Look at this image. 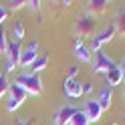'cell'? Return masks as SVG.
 Returning a JSON list of instances; mask_svg holds the SVG:
<instances>
[{"label":"cell","instance_id":"8992f818","mask_svg":"<svg viewBox=\"0 0 125 125\" xmlns=\"http://www.w3.org/2000/svg\"><path fill=\"white\" fill-rule=\"evenodd\" d=\"M83 113L87 115L89 123H97V121L101 119V115H103V109H101V105L97 103V99L89 97L87 101H85V109H83Z\"/></svg>","mask_w":125,"mask_h":125},{"label":"cell","instance_id":"f1b7e54d","mask_svg":"<svg viewBox=\"0 0 125 125\" xmlns=\"http://www.w3.org/2000/svg\"><path fill=\"white\" fill-rule=\"evenodd\" d=\"M16 125H30V123H28L26 119H18V121H16Z\"/></svg>","mask_w":125,"mask_h":125},{"label":"cell","instance_id":"7a4b0ae2","mask_svg":"<svg viewBox=\"0 0 125 125\" xmlns=\"http://www.w3.org/2000/svg\"><path fill=\"white\" fill-rule=\"evenodd\" d=\"M14 81L32 97H38L42 93V81H41V77L34 75V73H20V75H16Z\"/></svg>","mask_w":125,"mask_h":125},{"label":"cell","instance_id":"5bb4252c","mask_svg":"<svg viewBox=\"0 0 125 125\" xmlns=\"http://www.w3.org/2000/svg\"><path fill=\"white\" fill-rule=\"evenodd\" d=\"M107 6H109L107 0H89L87 2V12L95 16V14H101L103 10H107Z\"/></svg>","mask_w":125,"mask_h":125},{"label":"cell","instance_id":"30bf717a","mask_svg":"<svg viewBox=\"0 0 125 125\" xmlns=\"http://www.w3.org/2000/svg\"><path fill=\"white\" fill-rule=\"evenodd\" d=\"M73 49H75V57L79 59L81 62H91L93 61V52L89 51V46H85L81 38H77L75 44H73Z\"/></svg>","mask_w":125,"mask_h":125},{"label":"cell","instance_id":"5b68a950","mask_svg":"<svg viewBox=\"0 0 125 125\" xmlns=\"http://www.w3.org/2000/svg\"><path fill=\"white\" fill-rule=\"evenodd\" d=\"M123 81H125V77H123V73H121L119 65L113 62V65L105 71V87H109V89L119 87V85H123Z\"/></svg>","mask_w":125,"mask_h":125},{"label":"cell","instance_id":"f546056e","mask_svg":"<svg viewBox=\"0 0 125 125\" xmlns=\"http://www.w3.org/2000/svg\"><path fill=\"white\" fill-rule=\"evenodd\" d=\"M73 2H71V0H65V2H61V6H65V8H69V6H71Z\"/></svg>","mask_w":125,"mask_h":125},{"label":"cell","instance_id":"e0dca14e","mask_svg":"<svg viewBox=\"0 0 125 125\" xmlns=\"http://www.w3.org/2000/svg\"><path fill=\"white\" fill-rule=\"evenodd\" d=\"M115 30H117V34L125 36V10L117 14V20H115Z\"/></svg>","mask_w":125,"mask_h":125},{"label":"cell","instance_id":"2e32d148","mask_svg":"<svg viewBox=\"0 0 125 125\" xmlns=\"http://www.w3.org/2000/svg\"><path fill=\"white\" fill-rule=\"evenodd\" d=\"M12 34H14V41H18V42L24 38V24H22L20 20L12 22Z\"/></svg>","mask_w":125,"mask_h":125},{"label":"cell","instance_id":"ba28073f","mask_svg":"<svg viewBox=\"0 0 125 125\" xmlns=\"http://www.w3.org/2000/svg\"><path fill=\"white\" fill-rule=\"evenodd\" d=\"M91 62H93V73H95V75H97V73H103V75H105V71L113 65V61L109 59L103 51H99V52L93 54V61H91Z\"/></svg>","mask_w":125,"mask_h":125},{"label":"cell","instance_id":"ffe728a7","mask_svg":"<svg viewBox=\"0 0 125 125\" xmlns=\"http://www.w3.org/2000/svg\"><path fill=\"white\" fill-rule=\"evenodd\" d=\"M6 4H8V6H6V10H12V12H16V10H20L22 8V6H26V2H24V0H10V2H6Z\"/></svg>","mask_w":125,"mask_h":125},{"label":"cell","instance_id":"8fae6325","mask_svg":"<svg viewBox=\"0 0 125 125\" xmlns=\"http://www.w3.org/2000/svg\"><path fill=\"white\" fill-rule=\"evenodd\" d=\"M97 103L101 105V109L103 111H107V109H111V103H113V93H111V89L109 87H101L99 91H97Z\"/></svg>","mask_w":125,"mask_h":125},{"label":"cell","instance_id":"277c9868","mask_svg":"<svg viewBox=\"0 0 125 125\" xmlns=\"http://www.w3.org/2000/svg\"><path fill=\"white\" fill-rule=\"evenodd\" d=\"M38 42L36 41H30L24 49H22V52H20V61H18V67H22V69H28L30 65H32V61L38 57Z\"/></svg>","mask_w":125,"mask_h":125},{"label":"cell","instance_id":"7c38bea8","mask_svg":"<svg viewBox=\"0 0 125 125\" xmlns=\"http://www.w3.org/2000/svg\"><path fill=\"white\" fill-rule=\"evenodd\" d=\"M115 34H117V30H115V24H107L103 30H101V32H97V34H95V38H97V41L101 42V46H103V44H107V42H111Z\"/></svg>","mask_w":125,"mask_h":125},{"label":"cell","instance_id":"6da1fadb","mask_svg":"<svg viewBox=\"0 0 125 125\" xmlns=\"http://www.w3.org/2000/svg\"><path fill=\"white\" fill-rule=\"evenodd\" d=\"M26 97H28V93L22 89L16 81H12L10 87H8V93H6V111L14 113L16 109H20L22 105H24Z\"/></svg>","mask_w":125,"mask_h":125},{"label":"cell","instance_id":"4316f807","mask_svg":"<svg viewBox=\"0 0 125 125\" xmlns=\"http://www.w3.org/2000/svg\"><path fill=\"white\" fill-rule=\"evenodd\" d=\"M91 91H93V83L91 81L83 83V95H87V93H91Z\"/></svg>","mask_w":125,"mask_h":125},{"label":"cell","instance_id":"d6986e66","mask_svg":"<svg viewBox=\"0 0 125 125\" xmlns=\"http://www.w3.org/2000/svg\"><path fill=\"white\" fill-rule=\"evenodd\" d=\"M8 87H10V81L4 73H0V99H2L6 93H8Z\"/></svg>","mask_w":125,"mask_h":125},{"label":"cell","instance_id":"52a82bcc","mask_svg":"<svg viewBox=\"0 0 125 125\" xmlns=\"http://www.w3.org/2000/svg\"><path fill=\"white\" fill-rule=\"evenodd\" d=\"M79 111L75 105H62L57 113L52 115V123L54 125H69V121L73 119V115Z\"/></svg>","mask_w":125,"mask_h":125},{"label":"cell","instance_id":"9c48e42d","mask_svg":"<svg viewBox=\"0 0 125 125\" xmlns=\"http://www.w3.org/2000/svg\"><path fill=\"white\" fill-rule=\"evenodd\" d=\"M65 95L69 99H81L83 85L77 81V79H65Z\"/></svg>","mask_w":125,"mask_h":125},{"label":"cell","instance_id":"9a60e30c","mask_svg":"<svg viewBox=\"0 0 125 125\" xmlns=\"http://www.w3.org/2000/svg\"><path fill=\"white\" fill-rule=\"evenodd\" d=\"M46 65H49V57H46V54H38V57L32 61V65H30L28 69H30V73L38 75V73H42L44 69H46Z\"/></svg>","mask_w":125,"mask_h":125},{"label":"cell","instance_id":"3957f363","mask_svg":"<svg viewBox=\"0 0 125 125\" xmlns=\"http://www.w3.org/2000/svg\"><path fill=\"white\" fill-rule=\"evenodd\" d=\"M75 30H77V34H79L81 38L93 34V30H95V16L89 14V12L83 14V16H79L77 18V24H75Z\"/></svg>","mask_w":125,"mask_h":125},{"label":"cell","instance_id":"83f0119b","mask_svg":"<svg viewBox=\"0 0 125 125\" xmlns=\"http://www.w3.org/2000/svg\"><path fill=\"white\" fill-rule=\"evenodd\" d=\"M119 69H121V73H123V77H125V54H123V59H121V62H119Z\"/></svg>","mask_w":125,"mask_h":125},{"label":"cell","instance_id":"d4e9b609","mask_svg":"<svg viewBox=\"0 0 125 125\" xmlns=\"http://www.w3.org/2000/svg\"><path fill=\"white\" fill-rule=\"evenodd\" d=\"M6 18H8V10H6L4 4H0V26L6 22Z\"/></svg>","mask_w":125,"mask_h":125},{"label":"cell","instance_id":"7402d4cb","mask_svg":"<svg viewBox=\"0 0 125 125\" xmlns=\"http://www.w3.org/2000/svg\"><path fill=\"white\" fill-rule=\"evenodd\" d=\"M41 6H42L41 0H28V2H26V8L30 12H38V10H41Z\"/></svg>","mask_w":125,"mask_h":125},{"label":"cell","instance_id":"484cf974","mask_svg":"<svg viewBox=\"0 0 125 125\" xmlns=\"http://www.w3.org/2000/svg\"><path fill=\"white\" fill-rule=\"evenodd\" d=\"M77 73H79V67H77V65H71V67H69L67 79H77Z\"/></svg>","mask_w":125,"mask_h":125},{"label":"cell","instance_id":"603a6c76","mask_svg":"<svg viewBox=\"0 0 125 125\" xmlns=\"http://www.w3.org/2000/svg\"><path fill=\"white\" fill-rule=\"evenodd\" d=\"M16 62H14V61H10V59H6V62H4V75L6 73H12V71H16Z\"/></svg>","mask_w":125,"mask_h":125},{"label":"cell","instance_id":"4dcf8cb0","mask_svg":"<svg viewBox=\"0 0 125 125\" xmlns=\"http://www.w3.org/2000/svg\"><path fill=\"white\" fill-rule=\"evenodd\" d=\"M121 87H123V101H125V81H123V85H121Z\"/></svg>","mask_w":125,"mask_h":125},{"label":"cell","instance_id":"cb8c5ba5","mask_svg":"<svg viewBox=\"0 0 125 125\" xmlns=\"http://www.w3.org/2000/svg\"><path fill=\"white\" fill-rule=\"evenodd\" d=\"M89 51H91L93 54H95V52H99V51H101V42L97 41V38H95V36H93V38H91V46H89Z\"/></svg>","mask_w":125,"mask_h":125},{"label":"cell","instance_id":"ac0fdd59","mask_svg":"<svg viewBox=\"0 0 125 125\" xmlns=\"http://www.w3.org/2000/svg\"><path fill=\"white\" fill-rule=\"evenodd\" d=\"M69 125H89V119H87V115H85L83 111H77L73 115V119L69 121Z\"/></svg>","mask_w":125,"mask_h":125},{"label":"cell","instance_id":"44dd1931","mask_svg":"<svg viewBox=\"0 0 125 125\" xmlns=\"http://www.w3.org/2000/svg\"><path fill=\"white\" fill-rule=\"evenodd\" d=\"M6 49H8V38H6V32L0 28V54H6Z\"/></svg>","mask_w":125,"mask_h":125},{"label":"cell","instance_id":"4fadbf2b","mask_svg":"<svg viewBox=\"0 0 125 125\" xmlns=\"http://www.w3.org/2000/svg\"><path fill=\"white\" fill-rule=\"evenodd\" d=\"M20 52H22L20 42H18V41H8V49H6V54H4V57H6V59H10V61H14V62L18 65V61H20Z\"/></svg>","mask_w":125,"mask_h":125},{"label":"cell","instance_id":"1f68e13d","mask_svg":"<svg viewBox=\"0 0 125 125\" xmlns=\"http://www.w3.org/2000/svg\"><path fill=\"white\" fill-rule=\"evenodd\" d=\"M111 125H117V123H111Z\"/></svg>","mask_w":125,"mask_h":125}]
</instances>
